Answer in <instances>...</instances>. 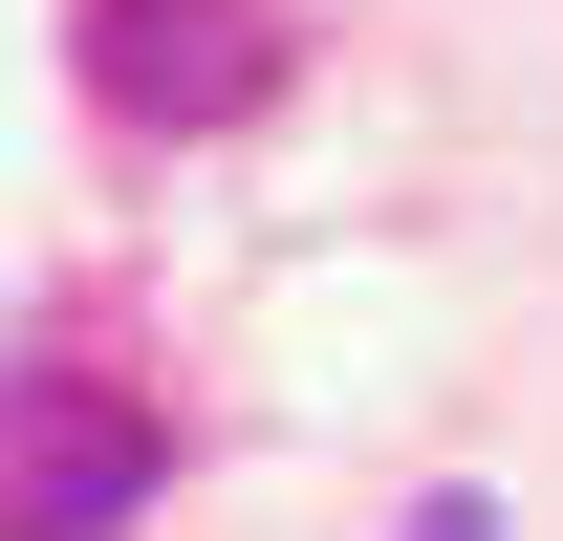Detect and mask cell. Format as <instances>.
I'll return each mask as SVG.
<instances>
[{"instance_id":"1","label":"cell","mask_w":563,"mask_h":541,"mask_svg":"<svg viewBox=\"0 0 563 541\" xmlns=\"http://www.w3.org/2000/svg\"><path fill=\"white\" fill-rule=\"evenodd\" d=\"M152 476H174V433H152L131 390H87V368L0 390V541H131Z\"/></svg>"},{"instance_id":"3","label":"cell","mask_w":563,"mask_h":541,"mask_svg":"<svg viewBox=\"0 0 563 541\" xmlns=\"http://www.w3.org/2000/svg\"><path fill=\"white\" fill-rule=\"evenodd\" d=\"M390 541H498V498H477V476H433V498H412Z\"/></svg>"},{"instance_id":"2","label":"cell","mask_w":563,"mask_h":541,"mask_svg":"<svg viewBox=\"0 0 563 541\" xmlns=\"http://www.w3.org/2000/svg\"><path fill=\"white\" fill-rule=\"evenodd\" d=\"M261 22L239 0H87V87L131 109V131H217V109H261Z\"/></svg>"}]
</instances>
